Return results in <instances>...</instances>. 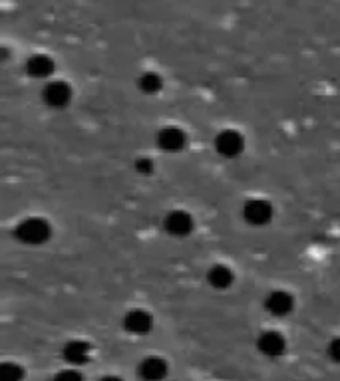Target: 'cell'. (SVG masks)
<instances>
[{"mask_svg":"<svg viewBox=\"0 0 340 381\" xmlns=\"http://www.w3.org/2000/svg\"><path fill=\"white\" fill-rule=\"evenodd\" d=\"M14 234H16V239L24 244H42L50 241L52 227H50L48 220L32 217V219L22 220V222L18 225V229L14 231Z\"/></svg>","mask_w":340,"mask_h":381,"instance_id":"obj_1","label":"cell"},{"mask_svg":"<svg viewBox=\"0 0 340 381\" xmlns=\"http://www.w3.org/2000/svg\"><path fill=\"white\" fill-rule=\"evenodd\" d=\"M215 149L223 157H237L245 149V138L237 129H223L215 138Z\"/></svg>","mask_w":340,"mask_h":381,"instance_id":"obj_2","label":"cell"},{"mask_svg":"<svg viewBox=\"0 0 340 381\" xmlns=\"http://www.w3.org/2000/svg\"><path fill=\"white\" fill-rule=\"evenodd\" d=\"M42 100L44 104L54 107V109H60V107H66V105L72 102V88L70 83L62 80H52L48 81L42 90Z\"/></svg>","mask_w":340,"mask_h":381,"instance_id":"obj_3","label":"cell"},{"mask_svg":"<svg viewBox=\"0 0 340 381\" xmlns=\"http://www.w3.org/2000/svg\"><path fill=\"white\" fill-rule=\"evenodd\" d=\"M243 219L253 227H263L273 219V205L265 199H251L243 205Z\"/></svg>","mask_w":340,"mask_h":381,"instance_id":"obj_4","label":"cell"},{"mask_svg":"<svg viewBox=\"0 0 340 381\" xmlns=\"http://www.w3.org/2000/svg\"><path fill=\"white\" fill-rule=\"evenodd\" d=\"M157 145L167 153H177L188 145V135L181 127L167 126L157 131Z\"/></svg>","mask_w":340,"mask_h":381,"instance_id":"obj_5","label":"cell"},{"mask_svg":"<svg viewBox=\"0 0 340 381\" xmlns=\"http://www.w3.org/2000/svg\"><path fill=\"white\" fill-rule=\"evenodd\" d=\"M164 227L171 236H188L189 232L193 231V217L188 210L176 208V210L167 213V217L164 219Z\"/></svg>","mask_w":340,"mask_h":381,"instance_id":"obj_6","label":"cell"},{"mask_svg":"<svg viewBox=\"0 0 340 381\" xmlns=\"http://www.w3.org/2000/svg\"><path fill=\"white\" fill-rule=\"evenodd\" d=\"M167 371H169L167 361L164 358H157V356L141 359L140 366H138V375L143 381H164L167 377Z\"/></svg>","mask_w":340,"mask_h":381,"instance_id":"obj_7","label":"cell"},{"mask_svg":"<svg viewBox=\"0 0 340 381\" xmlns=\"http://www.w3.org/2000/svg\"><path fill=\"white\" fill-rule=\"evenodd\" d=\"M257 347L267 358H281L287 352V340L279 332H263L259 335Z\"/></svg>","mask_w":340,"mask_h":381,"instance_id":"obj_8","label":"cell"},{"mask_svg":"<svg viewBox=\"0 0 340 381\" xmlns=\"http://www.w3.org/2000/svg\"><path fill=\"white\" fill-rule=\"evenodd\" d=\"M265 308L273 316H287L293 312L294 298L291 292L287 290H273L269 296L265 298Z\"/></svg>","mask_w":340,"mask_h":381,"instance_id":"obj_9","label":"cell"},{"mask_svg":"<svg viewBox=\"0 0 340 381\" xmlns=\"http://www.w3.org/2000/svg\"><path fill=\"white\" fill-rule=\"evenodd\" d=\"M62 356L70 366H86L92 358V346L84 340H72L62 347Z\"/></svg>","mask_w":340,"mask_h":381,"instance_id":"obj_10","label":"cell"},{"mask_svg":"<svg viewBox=\"0 0 340 381\" xmlns=\"http://www.w3.org/2000/svg\"><path fill=\"white\" fill-rule=\"evenodd\" d=\"M124 328L133 335L150 334L153 328L152 314L145 310H131L124 316Z\"/></svg>","mask_w":340,"mask_h":381,"instance_id":"obj_11","label":"cell"},{"mask_svg":"<svg viewBox=\"0 0 340 381\" xmlns=\"http://www.w3.org/2000/svg\"><path fill=\"white\" fill-rule=\"evenodd\" d=\"M26 72L32 78H40L46 80L54 74V60L46 56V54H36L32 58L26 62Z\"/></svg>","mask_w":340,"mask_h":381,"instance_id":"obj_12","label":"cell"},{"mask_svg":"<svg viewBox=\"0 0 340 381\" xmlns=\"http://www.w3.org/2000/svg\"><path fill=\"white\" fill-rule=\"evenodd\" d=\"M233 272H231V268L225 265H215L209 270V274H207V280H209V284H211L213 288L217 290H227L231 284H233Z\"/></svg>","mask_w":340,"mask_h":381,"instance_id":"obj_13","label":"cell"},{"mask_svg":"<svg viewBox=\"0 0 340 381\" xmlns=\"http://www.w3.org/2000/svg\"><path fill=\"white\" fill-rule=\"evenodd\" d=\"M138 86H140V90L143 93H157L164 88V80H162V76L155 74V72H145V74L140 76Z\"/></svg>","mask_w":340,"mask_h":381,"instance_id":"obj_14","label":"cell"},{"mask_svg":"<svg viewBox=\"0 0 340 381\" xmlns=\"http://www.w3.org/2000/svg\"><path fill=\"white\" fill-rule=\"evenodd\" d=\"M24 370L18 363H2L0 368V381H22Z\"/></svg>","mask_w":340,"mask_h":381,"instance_id":"obj_15","label":"cell"},{"mask_svg":"<svg viewBox=\"0 0 340 381\" xmlns=\"http://www.w3.org/2000/svg\"><path fill=\"white\" fill-rule=\"evenodd\" d=\"M52 381H84V377H82V373H80L78 370L68 368V370L58 371V373L54 375V380Z\"/></svg>","mask_w":340,"mask_h":381,"instance_id":"obj_16","label":"cell"},{"mask_svg":"<svg viewBox=\"0 0 340 381\" xmlns=\"http://www.w3.org/2000/svg\"><path fill=\"white\" fill-rule=\"evenodd\" d=\"M136 169H138V173L141 175H152L153 161L150 157H140V159L136 161Z\"/></svg>","mask_w":340,"mask_h":381,"instance_id":"obj_17","label":"cell"},{"mask_svg":"<svg viewBox=\"0 0 340 381\" xmlns=\"http://www.w3.org/2000/svg\"><path fill=\"white\" fill-rule=\"evenodd\" d=\"M329 356L332 361L340 363V337H334L329 344Z\"/></svg>","mask_w":340,"mask_h":381,"instance_id":"obj_18","label":"cell"},{"mask_svg":"<svg viewBox=\"0 0 340 381\" xmlns=\"http://www.w3.org/2000/svg\"><path fill=\"white\" fill-rule=\"evenodd\" d=\"M100 381H124L122 377H117V375H106V377H102Z\"/></svg>","mask_w":340,"mask_h":381,"instance_id":"obj_19","label":"cell"}]
</instances>
